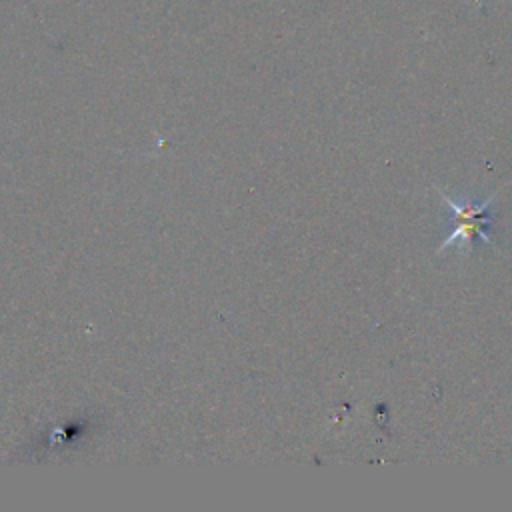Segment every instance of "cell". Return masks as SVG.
<instances>
[{"mask_svg":"<svg viewBox=\"0 0 512 512\" xmlns=\"http://www.w3.org/2000/svg\"><path fill=\"white\" fill-rule=\"evenodd\" d=\"M440 198L446 202L448 210H450V234L448 238L440 244L438 250H446L450 246H456L458 250H468L474 248L476 242L488 244L490 242V234H488V226L492 224V198L476 204L472 200H452L450 196H446V192H438Z\"/></svg>","mask_w":512,"mask_h":512,"instance_id":"cell-1","label":"cell"}]
</instances>
